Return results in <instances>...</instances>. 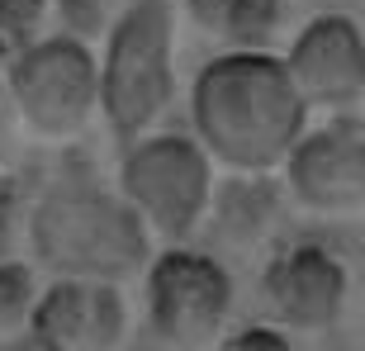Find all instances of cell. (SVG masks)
<instances>
[{"instance_id": "cell-13", "label": "cell", "mask_w": 365, "mask_h": 351, "mask_svg": "<svg viewBox=\"0 0 365 351\" xmlns=\"http://www.w3.org/2000/svg\"><path fill=\"white\" fill-rule=\"evenodd\" d=\"M43 14H48V0H0V57H5V67L14 53H24L38 39Z\"/></svg>"}, {"instance_id": "cell-5", "label": "cell", "mask_w": 365, "mask_h": 351, "mask_svg": "<svg viewBox=\"0 0 365 351\" xmlns=\"http://www.w3.org/2000/svg\"><path fill=\"white\" fill-rule=\"evenodd\" d=\"M119 195L133 204L152 238L185 243L200 228L214 195V157L200 138L185 133H143L123 148Z\"/></svg>"}, {"instance_id": "cell-6", "label": "cell", "mask_w": 365, "mask_h": 351, "mask_svg": "<svg viewBox=\"0 0 365 351\" xmlns=\"http://www.w3.org/2000/svg\"><path fill=\"white\" fill-rule=\"evenodd\" d=\"M148 332L157 347L200 351L223 342L232 313V275L204 252L171 243L148 261Z\"/></svg>"}, {"instance_id": "cell-14", "label": "cell", "mask_w": 365, "mask_h": 351, "mask_svg": "<svg viewBox=\"0 0 365 351\" xmlns=\"http://www.w3.org/2000/svg\"><path fill=\"white\" fill-rule=\"evenodd\" d=\"M19 190L5 171H0V261L14 257V238H19Z\"/></svg>"}, {"instance_id": "cell-2", "label": "cell", "mask_w": 365, "mask_h": 351, "mask_svg": "<svg viewBox=\"0 0 365 351\" xmlns=\"http://www.w3.org/2000/svg\"><path fill=\"white\" fill-rule=\"evenodd\" d=\"M29 247L48 275L123 285L152 261V228L123 195L71 180L53 185L29 214Z\"/></svg>"}, {"instance_id": "cell-4", "label": "cell", "mask_w": 365, "mask_h": 351, "mask_svg": "<svg viewBox=\"0 0 365 351\" xmlns=\"http://www.w3.org/2000/svg\"><path fill=\"white\" fill-rule=\"evenodd\" d=\"M5 81L19 123L43 143L81 138L100 114V62L76 34L34 39L24 53L10 57Z\"/></svg>"}, {"instance_id": "cell-3", "label": "cell", "mask_w": 365, "mask_h": 351, "mask_svg": "<svg viewBox=\"0 0 365 351\" xmlns=\"http://www.w3.org/2000/svg\"><path fill=\"white\" fill-rule=\"evenodd\" d=\"M176 95V10L171 0H128L100 57V114L123 148L157 128Z\"/></svg>"}, {"instance_id": "cell-7", "label": "cell", "mask_w": 365, "mask_h": 351, "mask_svg": "<svg viewBox=\"0 0 365 351\" xmlns=\"http://www.w3.org/2000/svg\"><path fill=\"white\" fill-rule=\"evenodd\" d=\"M284 67L294 76L309 109H341L361 105L365 95V34L351 14H318L294 34Z\"/></svg>"}, {"instance_id": "cell-1", "label": "cell", "mask_w": 365, "mask_h": 351, "mask_svg": "<svg viewBox=\"0 0 365 351\" xmlns=\"http://www.w3.org/2000/svg\"><path fill=\"white\" fill-rule=\"evenodd\" d=\"M190 123L204 152L237 176L284 171L309 133V100L299 95L284 57L266 48H228L190 86Z\"/></svg>"}, {"instance_id": "cell-12", "label": "cell", "mask_w": 365, "mask_h": 351, "mask_svg": "<svg viewBox=\"0 0 365 351\" xmlns=\"http://www.w3.org/2000/svg\"><path fill=\"white\" fill-rule=\"evenodd\" d=\"M38 295L43 290L34 285V270L24 261H0V347H10V342H19V332H29Z\"/></svg>"}, {"instance_id": "cell-15", "label": "cell", "mask_w": 365, "mask_h": 351, "mask_svg": "<svg viewBox=\"0 0 365 351\" xmlns=\"http://www.w3.org/2000/svg\"><path fill=\"white\" fill-rule=\"evenodd\" d=\"M62 24H67V34H76V39H86V34H95V29H105L109 24L105 0H62Z\"/></svg>"}, {"instance_id": "cell-9", "label": "cell", "mask_w": 365, "mask_h": 351, "mask_svg": "<svg viewBox=\"0 0 365 351\" xmlns=\"http://www.w3.org/2000/svg\"><path fill=\"white\" fill-rule=\"evenodd\" d=\"M261 295L284 332H332L346 309V266L327 247L299 243L266 266Z\"/></svg>"}, {"instance_id": "cell-16", "label": "cell", "mask_w": 365, "mask_h": 351, "mask_svg": "<svg viewBox=\"0 0 365 351\" xmlns=\"http://www.w3.org/2000/svg\"><path fill=\"white\" fill-rule=\"evenodd\" d=\"M223 347H228V351H252V347H261V351H289V337H284L280 323H275V327L252 323V327H242V332L223 337Z\"/></svg>"}, {"instance_id": "cell-11", "label": "cell", "mask_w": 365, "mask_h": 351, "mask_svg": "<svg viewBox=\"0 0 365 351\" xmlns=\"http://www.w3.org/2000/svg\"><path fill=\"white\" fill-rule=\"evenodd\" d=\"M190 19L228 48H261L280 24L284 0H185Z\"/></svg>"}, {"instance_id": "cell-8", "label": "cell", "mask_w": 365, "mask_h": 351, "mask_svg": "<svg viewBox=\"0 0 365 351\" xmlns=\"http://www.w3.org/2000/svg\"><path fill=\"white\" fill-rule=\"evenodd\" d=\"M123 337H128V309L119 285L53 275V285L38 295L24 342L43 351H109Z\"/></svg>"}, {"instance_id": "cell-10", "label": "cell", "mask_w": 365, "mask_h": 351, "mask_svg": "<svg viewBox=\"0 0 365 351\" xmlns=\"http://www.w3.org/2000/svg\"><path fill=\"white\" fill-rule=\"evenodd\" d=\"M284 180L309 214L365 218V138L346 128L304 133L284 162Z\"/></svg>"}]
</instances>
